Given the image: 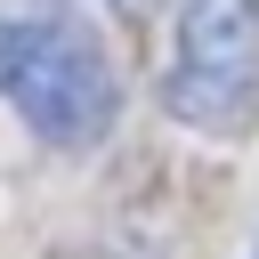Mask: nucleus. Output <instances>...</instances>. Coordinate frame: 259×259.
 I'll use <instances>...</instances> for the list:
<instances>
[{"instance_id": "nucleus-1", "label": "nucleus", "mask_w": 259, "mask_h": 259, "mask_svg": "<svg viewBox=\"0 0 259 259\" xmlns=\"http://www.w3.org/2000/svg\"><path fill=\"white\" fill-rule=\"evenodd\" d=\"M0 97L57 154H89L121 121L113 57L73 8H0Z\"/></svg>"}, {"instance_id": "nucleus-2", "label": "nucleus", "mask_w": 259, "mask_h": 259, "mask_svg": "<svg viewBox=\"0 0 259 259\" xmlns=\"http://www.w3.org/2000/svg\"><path fill=\"white\" fill-rule=\"evenodd\" d=\"M162 113L202 138H243L259 121V0H178Z\"/></svg>"}]
</instances>
